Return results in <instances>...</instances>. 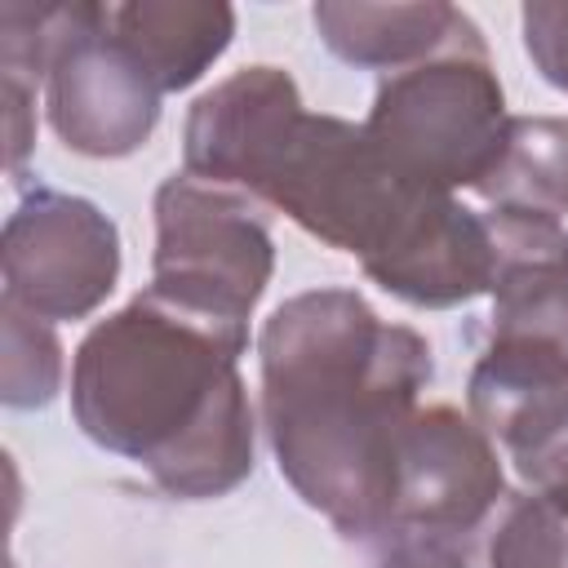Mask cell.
<instances>
[{
    "mask_svg": "<svg viewBox=\"0 0 568 568\" xmlns=\"http://www.w3.org/2000/svg\"><path fill=\"white\" fill-rule=\"evenodd\" d=\"M182 173L293 217L417 311H453L493 288L497 257L484 213L408 182L364 124L306 111L284 67H240L191 102Z\"/></svg>",
    "mask_w": 568,
    "mask_h": 568,
    "instance_id": "cell-1",
    "label": "cell"
},
{
    "mask_svg": "<svg viewBox=\"0 0 568 568\" xmlns=\"http://www.w3.org/2000/svg\"><path fill=\"white\" fill-rule=\"evenodd\" d=\"M262 430L284 484L346 541H386L395 453L435 377L430 342L359 288H306L257 333Z\"/></svg>",
    "mask_w": 568,
    "mask_h": 568,
    "instance_id": "cell-2",
    "label": "cell"
},
{
    "mask_svg": "<svg viewBox=\"0 0 568 568\" xmlns=\"http://www.w3.org/2000/svg\"><path fill=\"white\" fill-rule=\"evenodd\" d=\"M248 333L200 320L155 288L98 320L71 355V417L89 444L178 501H213L253 475L257 417L240 377Z\"/></svg>",
    "mask_w": 568,
    "mask_h": 568,
    "instance_id": "cell-3",
    "label": "cell"
},
{
    "mask_svg": "<svg viewBox=\"0 0 568 568\" xmlns=\"http://www.w3.org/2000/svg\"><path fill=\"white\" fill-rule=\"evenodd\" d=\"M506 89L475 22L435 58L382 75L364 115L377 151L426 191L479 186L506 142Z\"/></svg>",
    "mask_w": 568,
    "mask_h": 568,
    "instance_id": "cell-4",
    "label": "cell"
},
{
    "mask_svg": "<svg viewBox=\"0 0 568 568\" xmlns=\"http://www.w3.org/2000/svg\"><path fill=\"white\" fill-rule=\"evenodd\" d=\"M151 284L173 306L248 333V320L275 275L271 209L253 195L191 173H173L155 191Z\"/></svg>",
    "mask_w": 568,
    "mask_h": 568,
    "instance_id": "cell-5",
    "label": "cell"
},
{
    "mask_svg": "<svg viewBox=\"0 0 568 568\" xmlns=\"http://www.w3.org/2000/svg\"><path fill=\"white\" fill-rule=\"evenodd\" d=\"M160 98L155 80L111 36L106 4H58L44 67V115L67 151L89 160H124L142 151L160 124Z\"/></svg>",
    "mask_w": 568,
    "mask_h": 568,
    "instance_id": "cell-6",
    "label": "cell"
},
{
    "mask_svg": "<svg viewBox=\"0 0 568 568\" xmlns=\"http://www.w3.org/2000/svg\"><path fill=\"white\" fill-rule=\"evenodd\" d=\"M120 226L84 195L31 186L4 217V302L62 324L89 320L120 284Z\"/></svg>",
    "mask_w": 568,
    "mask_h": 568,
    "instance_id": "cell-7",
    "label": "cell"
},
{
    "mask_svg": "<svg viewBox=\"0 0 568 568\" xmlns=\"http://www.w3.org/2000/svg\"><path fill=\"white\" fill-rule=\"evenodd\" d=\"M506 497L497 444L453 404H426L404 426L390 488V537H466Z\"/></svg>",
    "mask_w": 568,
    "mask_h": 568,
    "instance_id": "cell-8",
    "label": "cell"
},
{
    "mask_svg": "<svg viewBox=\"0 0 568 568\" xmlns=\"http://www.w3.org/2000/svg\"><path fill=\"white\" fill-rule=\"evenodd\" d=\"M470 422L524 462L568 430V351L532 337H488L466 377Z\"/></svg>",
    "mask_w": 568,
    "mask_h": 568,
    "instance_id": "cell-9",
    "label": "cell"
},
{
    "mask_svg": "<svg viewBox=\"0 0 568 568\" xmlns=\"http://www.w3.org/2000/svg\"><path fill=\"white\" fill-rule=\"evenodd\" d=\"M493 235L488 337H532L568 351V231L537 213H484Z\"/></svg>",
    "mask_w": 568,
    "mask_h": 568,
    "instance_id": "cell-10",
    "label": "cell"
},
{
    "mask_svg": "<svg viewBox=\"0 0 568 568\" xmlns=\"http://www.w3.org/2000/svg\"><path fill=\"white\" fill-rule=\"evenodd\" d=\"M311 22L324 49L359 71H404L435 58L470 22L457 4L413 0V4H368V0H320Z\"/></svg>",
    "mask_w": 568,
    "mask_h": 568,
    "instance_id": "cell-11",
    "label": "cell"
},
{
    "mask_svg": "<svg viewBox=\"0 0 568 568\" xmlns=\"http://www.w3.org/2000/svg\"><path fill=\"white\" fill-rule=\"evenodd\" d=\"M106 27L160 93H182L231 49L235 9L222 0H124L106 4Z\"/></svg>",
    "mask_w": 568,
    "mask_h": 568,
    "instance_id": "cell-12",
    "label": "cell"
},
{
    "mask_svg": "<svg viewBox=\"0 0 568 568\" xmlns=\"http://www.w3.org/2000/svg\"><path fill=\"white\" fill-rule=\"evenodd\" d=\"M475 195L488 209L568 217V120L564 115H510L497 164L479 178Z\"/></svg>",
    "mask_w": 568,
    "mask_h": 568,
    "instance_id": "cell-13",
    "label": "cell"
},
{
    "mask_svg": "<svg viewBox=\"0 0 568 568\" xmlns=\"http://www.w3.org/2000/svg\"><path fill=\"white\" fill-rule=\"evenodd\" d=\"M484 568H568V515L541 493H506L484 524Z\"/></svg>",
    "mask_w": 568,
    "mask_h": 568,
    "instance_id": "cell-14",
    "label": "cell"
},
{
    "mask_svg": "<svg viewBox=\"0 0 568 568\" xmlns=\"http://www.w3.org/2000/svg\"><path fill=\"white\" fill-rule=\"evenodd\" d=\"M0 333H4V355H0V399L4 408H49L62 390V342L49 320L0 302Z\"/></svg>",
    "mask_w": 568,
    "mask_h": 568,
    "instance_id": "cell-15",
    "label": "cell"
},
{
    "mask_svg": "<svg viewBox=\"0 0 568 568\" xmlns=\"http://www.w3.org/2000/svg\"><path fill=\"white\" fill-rule=\"evenodd\" d=\"M524 49L537 67V75L568 93V0H532L519 13Z\"/></svg>",
    "mask_w": 568,
    "mask_h": 568,
    "instance_id": "cell-16",
    "label": "cell"
},
{
    "mask_svg": "<svg viewBox=\"0 0 568 568\" xmlns=\"http://www.w3.org/2000/svg\"><path fill=\"white\" fill-rule=\"evenodd\" d=\"M0 98H4L9 178H22V164L36 151V84H27L18 75H0Z\"/></svg>",
    "mask_w": 568,
    "mask_h": 568,
    "instance_id": "cell-17",
    "label": "cell"
},
{
    "mask_svg": "<svg viewBox=\"0 0 568 568\" xmlns=\"http://www.w3.org/2000/svg\"><path fill=\"white\" fill-rule=\"evenodd\" d=\"M377 568H470V559L448 537H417V532H408V537L382 541Z\"/></svg>",
    "mask_w": 568,
    "mask_h": 568,
    "instance_id": "cell-18",
    "label": "cell"
},
{
    "mask_svg": "<svg viewBox=\"0 0 568 568\" xmlns=\"http://www.w3.org/2000/svg\"><path fill=\"white\" fill-rule=\"evenodd\" d=\"M515 466H519V475L532 484V493L550 497V501L568 515V430L555 435L541 453H532V457H524V462H515Z\"/></svg>",
    "mask_w": 568,
    "mask_h": 568,
    "instance_id": "cell-19",
    "label": "cell"
},
{
    "mask_svg": "<svg viewBox=\"0 0 568 568\" xmlns=\"http://www.w3.org/2000/svg\"><path fill=\"white\" fill-rule=\"evenodd\" d=\"M9 568H18V564H9Z\"/></svg>",
    "mask_w": 568,
    "mask_h": 568,
    "instance_id": "cell-20",
    "label": "cell"
}]
</instances>
